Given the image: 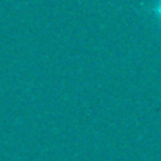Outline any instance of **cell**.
Returning a JSON list of instances; mask_svg holds the SVG:
<instances>
[{
	"mask_svg": "<svg viewBox=\"0 0 161 161\" xmlns=\"http://www.w3.org/2000/svg\"><path fill=\"white\" fill-rule=\"evenodd\" d=\"M147 13L154 17H157V20L161 23V0H157V3L154 4L153 7H148L147 9Z\"/></svg>",
	"mask_w": 161,
	"mask_h": 161,
	"instance_id": "cell-1",
	"label": "cell"
}]
</instances>
